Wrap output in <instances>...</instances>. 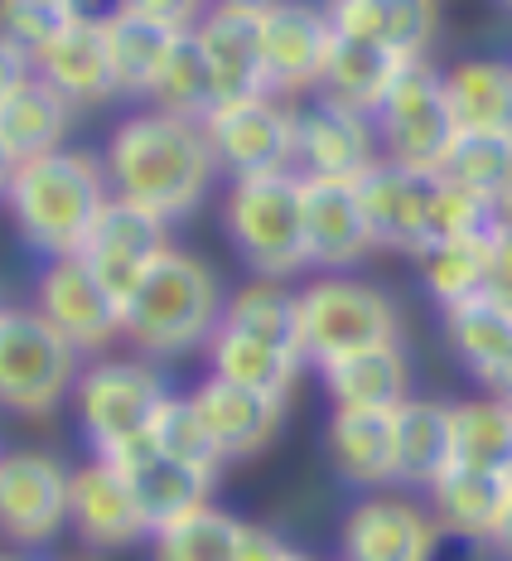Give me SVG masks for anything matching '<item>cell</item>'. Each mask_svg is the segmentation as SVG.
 I'll use <instances>...</instances> for the list:
<instances>
[{
  "mask_svg": "<svg viewBox=\"0 0 512 561\" xmlns=\"http://www.w3.org/2000/svg\"><path fill=\"white\" fill-rule=\"evenodd\" d=\"M479 382H484V388L493 392V397L512 402V354H508V358H498V364L488 368V373H479Z\"/></svg>",
  "mask_w": 512,
  "mask_h": 561,
  "instance_id": "bcb514c9",
  "label": "cell"
},
{
  "mask_svg": "<svg viewBox=\"0 0 512 561\" xmlns=\"http://www.w3.org/2000/svg\"><path fill=\"white\" fill-rule=\"evenodd\" d=\"M73 20L78 10L63 5V0H0V34L10 44H20L30 58H39Z\"/></svg>",
  "mask_w": 512,
  "mask_h": 561,
  "instance_id": "60d3db41",
  "label": "cell"
},
{
  "mask_svg": "<svg viewBox=\"0 0 512 561\" xmlns=\"http://www.w3.org/2000/svg\"><path fill=\"white\" fill-rule=\"evenodd\" d=\"M107 165H97L83 150H44L20 160L5 184V208L15 218L20 238L44 256H78L97 228L102 208L112 204Z\"/></svg>",
  "mask_w": 512,
  "mask_h": 561,
  "instance_id": "7a4b0ae2",
  "label": "cell"
},
{
  "mask_svg": "<svg viewBox=\"0 0 512 561\" xmlns=\"http://www.w3.org/2000/svg\"><path fill=\"white\" fill-rule=\"evenodd\" d=\"M102 460H112L116 470L131 479V489H136V499H141L150 528H165V523L184 518V513L203 508L208 494H213V474H199V470H189V465L170 460L165 450H155V440L150 436L131 440V446H121L112 455H102Z\"/></svg>",
  "mask_w": 512,
  "mask_h": 561,
  "instance_id": "ffe728a7",
  "label": "cell"
},
{
  "mask_svg": "<svg viewBox=\"0 0 512 561\" xmlns=\"http://www.w3.org/2000/svg\"><path fill=\"white\" fill-rule=\"evenodd\" d=\"M68 523L78 528V537L92 547H131L150 537L141 499H136L131 479L116 470L112 460H92L83 470H73V494H68Z\"/></svg>",
  "mask_w": 512,
  "mask_h": 561,
  "instance_id": "e0dca14e",
  "label": "cell"
},
{
  "mask_svg": "<svg viewBox=\"0 0 512 561\" xmlns=\"http://www.w3.org/2000/svg\"><path fill=\"white\" fill-rule=\"evenodd\" d=\"M503 5H508V10H512V0H503Z\"/></svg>",
  "mask_w": 512,
  "mask_h": 561,
  "instance_id": "11a10c76",
  "label": "cell"
},
{
  "mask_svg": "<svg viewBox=\"0 0 512 561\" xmlns=\"http://www.w3.org/2000/svg\"><path fill=\"white\" fill-rule=\"evenodd\" d=\"M344 561H435L440 523L406 499H363L339 528Z\"/></svg>",
  "mask_w": 512,
  "mask_h": 561,
  "instance_id": "2e32d148",
  "label": "cell"
},
{
  "mask_svg": "<svg viewBox=\"0 0 512 561\" xmlns=\"http://www.w3.org/2000/svg\"><path fill=\"white\" fill-rule=\"evenodd\" d=\"M63 5H73L78 15H97V10H92V0H63Z\"/></svg>",
  "mask_w": 512,
  "mask_h": 561,
  "instance_id": "816d5d0a",
  "label": "cell"
},
{
  "mask_svg": "<svg viewBox=\"0 0 512 561\" xmlns=\"http://www.w3.org/2000/svg\"><path fill=\"white\" fill-rule=\"evenodd\" d=\"M78 348L39 310L0 306V407L44 416L73 392Z\"/></svg>",
  "mask_w": 512,
  "mask_h": 561,
  "instance_id": "5b68a950",
  "label": "cell"
},
{
  "mask_svg": "<svg viewBox=\"0 0 512 561\" xmlns=\"http://www.w3.org/2000/svg\"><path fill=\"white\" fill-rule=\"evenodd\" d=\"M150 440H155V450H165L170 460L189 465V470H199V474H213V479L228 460L218 436L208 431L203 412L194 407V397H165L155 421H150Z\"/></svg>",
  "mask_w": 512,
  "mask_h": 561,
  "instance_id": "74e56055",
  "label": "cell"
},
{
  "mask_svg": "<svg viewBox=\"0 0 512 561\" xmlns=\"http://www.w3.org/2000/svg\"><path fill=\"white\" fill-rule=\"evenodd\" d=\"M305 242L310 266H324V272H344L377 248L363 198H358V180L305 174Z\"/></svg>",
  "mask_w": 512,
  "mask_h": 561,
  "instance_id": "ac0fdd59",
  "label": "cell"
},
{
  "mask_svg": "<svg viewBox=\"0 0 512 561\" xmlns=\"http://www.w3.org/2000/svg\"><path fill=\"white\" fill-rule=\"evenodd\" d=\"M116 10H136V15H150V20H160V25L194 30L203 20L208 0H116Z\"/></svg>",
  "mask_w": 512,
  "mask_h": 561,
  "instance_id": "7bdbcfd3",
  "label": "cell"
},
{
  "mask_svg": "<svg viewBox=\"0 0 512 561\" xmlns=\"http://www.w3.org/2000/svg\"><path fill=\"white\" fill-rule=\"evenodd\" d=\"M34 310L54 324L68 344L83 354V348H102L121 334V300L112 296L97 280V272L83 256H49L34 290Z\"/></svg>",
  "mask_w": 512,
  "mask_h": 561,
  "instance_id": "7c38bea8",
  "label": "cell"
},
{
  "mask_svg": "<svg viewBox=\"0 0 512 561\" xmlns=\"http://www.w3.org/2000/svg\"><path fill=\"white\" fill-rule=\"evenodd\" d=\"M30 73H34V58L20 49V44H10L5 34H0V98H5V92H15Z\"/></svg>",
  "mask_w": 512,
  "mask_h": 561,
  "instance_id": "f6af8a7d",
  "label": "cell"
},
{
  "mask_svg": "<svg viewBox=\"0 0 512 561\" xmlns=\"http://www.w3.org/2000/svg\"><path fill=\"white\" fill-rule=\"evenodd\" d=\"M488 238L493 232H474V238H440L416 256L421 280L435 306H455L464 296H479L484 272H488Z\"/></svg>",
  "mask_w": 512,
  "mask_h": 561,
  "instance_id": "8d00e7d4",
  "label": "cell"
},
{
  "mask_svg": "<svg viewBox=\"0 0 512 561\" xmlns=\"http://www.w3.org/2000/svg\"><path fill=\"white\" fill-rule=\"evenodd\" d=\"M484 296L512 310V228H493L488 238V272H484Z\"/></svg>",
  "mask_w": 512,
  "mask_h": 561,
  "instance_id": "b9f144b4",
  "label": "cell"
},
{
  "mask_svg": "<svg viewBox=\"0 0 512 561\" xmlns=\"http://www.w3.org/2000/svg\"><path fill=\"white\" fill-rule=\"evenodd\" d=\"M213 156L232 180H256V174H286L300 170V122L295 107H286L276 92L242 102H218L203 122Z\"/></svg>",
  "mask_w": 512,
  "mask_h": 561,
  "instance_id": "ba28073f",
  "label": "cell"
},
{
  "mask_svg": "<svg viewBox=\"0 0 512 561\" xmlns=\"http://www.w3.org/2000/svg\"><path fill=\"white\" fill-rule=\"evenodd\" d=\"M68 494L73 474L44 450L0 455V533L25 547L58 537L68 523Z\"/></svg>",
  "mask_w": 512,
  "mask_h": 561,
  "instance_id": "30bf717a",
  "label": "cell"
},
{
  "mask_svg": "<svg viewBox=\"0 0 512 561\" xmlns=\"http://www.w3.org/2000/svg\"><path fill=\"white\" fill-rule=\"evenodd\" d=\"M358 198L372 224L377 248L421 256L430 248V198H435V174L392 165L377 160L372 170L358 174Z\"/></svg>",
  "mask_w": 512,
  "mask_h": 561,
  "instance_id": "5bb4252c",
  "label": "cell"
},
{
  "mask_svg": "<svg viewBox=\"0 0 512 561\" xmlns=\"http://www.w3.org/2000/svg\"><path fill=\"white\" fill-rule=\"evenodd\" d=\"M329 460H334V470L358 489L397 484V412L334 407V416H329Z\"/></svg>",
  "mask_w": 512,
  "mask_h": 561,
  "instance_id": "cb8c5ba5",
  "label": "cell"
},
{
  "mask_svg": "<svg viewBox=\"0 0 512 561\" xmlns=\"http://www.w3.org/2000/svg\"><path fill=\"white\" fill-rule=\"evenodd\" d=\"M237 561H295V547H286L276 533H266V528H242V552Z\"/></svg>",
  "mask_w": 512,
  "mask_h": 561,
  "instance_id": "ee69618b",
  "label": "cell"
},
{
  "mask_svg": "<svg viewBox=\"0 0 512 561\" xmlns=\"http://www.w3.org/2000/svg\"><path fill=\"white\" fill-rule=\"evenodd\" d=\"M445 102L459 131H512V64L464 58L445 73Z\"/></svg>",
  "mask_w": 512,
  "mask_h": 561,
  "instance_id": "4dcf8cb0",
  "label": "cell"
},
{
  "mask_svg": "<svg viewBox=\"0 0 512 561\" xmlns=\"http://www.w3.org/2000/svg\"><path fill=\"white\" fill-rule=\"evenodd\" d=\"M406 64H411V58H397L392 49H377V44H368V39H348V34H339L329 49V64H324L319 92L334 102H344V107L372 116L382 107V98L392 92V83L402 78Z\"/></svg>",
  "mask_w": 512,
  "mask_h": 561,
  "instance_id": "f546056e",
  "label": "cell"
},
{
  "mask_svg": "<svg viewBox=\"0 0 512 561\" xmlns=\"http://www.w3.org/2000/svg\"><path fill=\"white\" fill-rule=\"evenodd\" d=\"M208 364H213L218 378H232V382H247V388L286 397V388L295 382V373L305 358H300L295 348L266 344V339H256V334L218 324L213 339H208Z\"/></svg>",
  "mask_w": 512,
  "mask_h": 561,
  "instance_id": "1f68e13d",
  "label": "cell"
},
{
  "mask_svg": "<svg viewBox=\"0 0 512 561\" xmlns=\"http://www.w3.org/2000/svg\"><path fill=\"white\" fill-rule=\"evenodd\" d=\"M102 30H107L116 98H150L155 73L165 68L179 30L160 25V20H150V15H136V10H112V15H102Z\"/></svg>",
  "mask_w": 512,
  "mask_h": 561,
  "instance_id": "f1b7e54d",
  "label": "cell"
},
{
  "mask_svg": "<svg viewBox=\"0 0 512 561\" xmlns=\"http://www.w3.org/2000/svg\"><path fill=\"white\" fill-rule=\"evenodd\" d=\"M372 122H377L382 160L421 174H440L450 156V140L459 131L445 102V73H435L426 64V54L402 68V78L382 98V107L372 112Z\"/></svg>",
  "mask_w": 512,
  "mask_h": 561,
  "instance_id": "52a82bcc",
  "label": "cell"
},
{
  "mask_svg": "<svg viewBox=\"0 0 512 561\" xmlns=\"http://www.w3.org/2000/svg\"><path fill=\"white\" fill-rule=\"evenodd\" d=\"M73 112H78L73 102L54 83H44L39 73H30L15 92H5V98H0V140H5V150L15 156V165L63 146L68 126H73Z\"/></svg>",
  "mask_w": 512,
  "mask_h": 561,
  "instance_id": "4316f807",
  "label": "cell"
},
{
  "mask_svg": "<svg viewBox=\"0 0 512 561\" xmlns=\"http://www.w3.org/2000/svg\"><path fill=\"white\" fill-rule=\"evenodd\" d=\"M493 214H498V228H512V180L493 194Z\"/></svg>",
  "mask_w": 512,
  "mask_h": 561,
  "instance_id": "c3c4849f",
  "label": "cell"
},
{
  "mask_svg": "<svg viewBox=\"0 0 512 561\" xmlns=\"http://www.w3.org/2000/svg\"><path fill=\"white\" fill-rule=\"evenodd\" d=\"M300 122V174H324V180H358L382 160L377 122L368 112H353L334 98H314L295 112Z\"/></svg>",
  "mask_w": 512,
  "mask_h": 561,
  "instance_id": "9a60e30c",
  "label": "cell"
},
{
  "mask_svg": "<svg viewBox=\"0 0 512 561\" xmlns=\"http://www.w3.org/2000/svg\"><path fill=\"white\" fill-rule=\"evenodd\" d=\"M295 306H300V354L314 368L339 354H353V348L397 339V310H392L387 290L368 286V280L329 272L310 280L295 296Z\"/></svg>",
  "mask_w": 512,
  "mask_h": 561,
  "instance_id": "8992f818",
  "label": "cell"
},
{
  "mask_svg": "<svg viewBox=\"0 0 512 561\" xmlns=\"http://www.w3.org/2000/svg\"><path fill=\"white\" fill-rule=\"evenodd\" d=\"M455 465V407L406 397L397 407V484L430 489Z\"/></svg>",
  "mask_w": 512,
  "mask_h": 561,
  "instance_id": "83f0119b",
  "label": "cell"
},
{
  "mask_svg": "<svg viewBox=\"0 0 512 561\" xmlns=\"http://www.w3.org/2000/svg\"><path fill=\"white\" fill-rule=\"evenodd\" d=\"M102 165H107L116 194L131 198V204H146L150 214L174 224V218L194 214L203 204L218 156L203 122L150 107L116 122Z\"/></svg>",
  "mask_w": 512,
  "mask_h": 561,
  "instance_id": "6da1fadb",
  "label": "cell"
},
{
  "mask_svg": "<svg viewBox=\"0 0 512 561\" xmlns=\"http://www.w3.org/2000/svg\"><path fill=\"white\" fill-rule=\"evenodd\" d=\"M208 5H223V10H252V15H266V10L281 5V0H208Z\"/></svg>",
  "mask_w": 512,
  "mask_h": 561,
  "instance_id": "681fc988",
  "label": "cell"
},
{
  "mask_svg": "<svg viewBox=\"0 0 512 561\" xmlns=\"http://www.w3.org/2000/svg\"><path fill=\"white\" fill-rule=\"evenodd\" d=\"M10 174H15V156H10V150H5V140H0V198H5Z\"/></svg>",
  "mask_w": 512,
  "mask_h": 561,
  "instance_id": "f907efd6",
  "label": "cell"
},
{
  "mask_svg": "<svg viewBox=\"0 0 512 561\" xmlns=\"http://www.w3.org/2000/svg\"><path fill=\"white\" fill-rule=\"evenodd\" d=\"M339 39L329 10L305 5V0H281L261 15V54H266V83L271 92H319L324 64Z\"/></svg>",
  "mask_w": 512,
  "mask_h": 561,
  "instance_id": "4fadbf2b",
  "label": "cell"
},
{
  "mask_svg": "<svg viewBox=\"0 0 512 561\" xmlns=\"http://www.w3.org/2000/svg\"><path fill=\"white\" fill-rule=\"evenodd\" d=\"M150 102H155L160 112L189 116V122H208V112L218 107L213 68H208V58L199 49V34H194V30H179V39H174L165 68L155 73Z\"/></svg>",
  "mask_w": 512,
  "mask_h": 561,
  "instance_id": "836d02e7",
  "label": "cell"
},
{
  "mask_svg": "<svg viewBox=\"0 0 512 561\" xmlns=\"http://www.w3.org/2000/svg\"><path fill=\"white\" fill-rule=\"evenodd\" d=\"M223 286L213 266L189 252L165 248L150 262L141 286L121 306V334L146 354H184L194 344H208L223 324Z\"/></svg>",
  "mask_w": 512,
  "mask_h": 561,
  "instance_id": "3957f363",
  "label": "cell"
},
{
  "mask_svg": "<svg viewBox=\"0 0 512 561\" xmlns=\"http://www.w3.org/2000/svg\"><path fill=\"white\" fill-rule=\"evenodd\" d=\"M165 248H170V218L150 214L146 204H131V198L112 194V204L102 208L97 228H92V238L83 242L78 256H83L92 272H97L102 286L126 306V296L141 286L150 262Z\"/></svg>",
  "mask_w": 512,
  "mask_h": 561,
  "instance_id": "8fae6325",
  "label": "cell"
},
{
  "mask_svg": "<svg viewBox=\"0 0 512 561\" xmlns=\"http://www.w3.org/2000/svg\"><path fill=\"white\" fill-rule=\"evenodd\" d=\"M34 73L54 83L73 107H102L116 98V73L107 54V30L102 15H78L58 39L34 58Z\"/></svg>",
  "mask_w": 512,
  "mask_h": 561,
  "instance_id": "7402d4cb",
  "label": "cell"
},
{
  "mask_svg": "<svg viewBox=\"0 0 512 561\" xmlns=\"http://www.w3.org/2000/svg\"><path fill=\"white\" fill-rule=\"evenodd\" d=\"M242 528H247V523H237L232 513L203 504V508L184 513V518L150 533L155 537V561H237Z\"/></svg>",
  "mask_w": 512,
  "mask_h": 561,
  "instance_id": "e575fe53",
  "label": "cell"
},
{
  "mask_svg": "<svg viewBox=\"0 0 512 561\" xmlns=\"http://www.w3.org/2000/svg\"><path fill=\"white\" fill-rule=\"evenodd\" d=\"M440 174L493 198L512 180V131H455Z\"/></svg>",
  "mask_w": 512,
  "mask_h": 561,
  "instance_id": "ab89813d",
  "label": "cell"
},
{
  "mask_svg": "<svg viewBox=\"0 0 512 561\" xmlns=\"http://www.w3.org/2000/svg\"><path fill=\"white\" fill-rule=\"evenodd\" d=\"M194 407L203 412L208 431L218 436L228 460H247L261 446H271V436L281 431V397L247 388V382H232V378H208L194 388Z\"/></svg>",
  "mask_w": 512,
  "mask_h": 561,
  "instance_id": "44dd1931",
  "label": "cell"
},
{
  "mask_svg": "<svg viewBox=\"0 0 512 561\" xmlns=\"http://www.w3.org/2000/svg\"><path fill=\"white\" fill-rule=\"evenodd\" d=\"M63 561H78V557H63Z\"/></svg>",
  "mask_w": 512,
  "mask_h": 561,
  "instance_id": "9f6ffc18",
  "label": "cell"
},
{
  "mask_svg": "<svg viewBox=\"0 0 512 561\" xmlns=\"http://www.w3.org/2000/svg\"><path fill=\"white\" fill-rule=\"evenodd\" d=\"M194 34H199V49L208 58V68H213L218 102H242V98L271 92V83H266V54H261V15L208 5Z\"/></svg>",
  "mask_w": 512,
  "mask_h": 561,
  "instance_id": "d6986e66",
  "label": "cell"
},
{
  "mask_svg": "<svg viewBox=\"0 0 512 561\" xmlns=\"http://www.w3.org/2000/svg\"><path fill=\"white\" fill-rule=\"evenodd\" d=\"M445 310V339L450 348L459 354V364L479 378L498 364V358L512 354V310L498 306L493 296H464L455 306H440Z\"/></svg>",
  "mask_w": 512,
  "mask_h": 561,
  "instance_id": "d6a6232c",
  "label": "cell"
},
{
  "mask_svg": "<svg viewBox=\"0 0 512 561\" xmlns=\"http://www.w3.org/2000/svg\"><path fill=\"white\" fill-rule=\"evenodd\" d=\"M228 242L256 276L281 280L310 266L305 242V174H256V180H232L228 208Z\"/></svg>",
  "mask_w": 512,
  "mask_h": 561,
  "instance_id": "277c9868",
  "label": "cell"
},
{
  "mask_svg": "<svg viewBox=\"0 0 512 561\" xmlns=\"http://www.w3.org/2000/svg\"><path fill=\"white\" fill-rule=\"evenodd\" d=\"M512 504V474L479 470V465H450L430 484V508H435L440 533L464 537V542H488Z\"/></svg>",
  "mask_w": 512,
  "mask_h": 561,
  "instance_id": "603a6c76",
  "label": "cell"
},
{
  "mask_svg": "<svg viewBox=\"0 0 512 561\" xmlns=\"http://www.w3.org/2000/svg\"><path fill=\"white\" fill-rule=\"evenodd\" d=\"M319 378H324V392L334 397V407L397 412L406 397H411V364H406L397 339L329 358V364H319Z\"/></svg>",
  "mask_w": 512,
  "mask_h": 561,
  "instance_id": "d4e9b609",
  "label": "cell"
},
{
  "mask_svg": "<svg viewBox=\"0 0 512 561\" xmlns=\"http://www.w3.org/2000/svg\"><path fill=\"white\" fill-rule=\"evenodd\" d=\"M488 547H493L503 561H512V504H508V513H503V523H498V533L488 537Z\"/></svg>",
  "mask_w": 512,
  "mask_h": 561,
  "instance_id": "7dc6e473",
  "label": "cell"
},
{
  "mask_svg": "<svg viewBox=\"0 0 512 561\" xmlns=\"http://www.w3.org/2000/svg\"><path fill=\"white\" fill-rule=\"evenodd\" d=\"M455 465L512 474V402L488 392L455 407Z\"/></svg>",
  "mask_w": 512,
  "mask_h": 561,
  "instance_id": "d590c367",
  "label": "cell"
},
{
  "mask_svg": "<svg viewBox=\"0 0 512 561\" xmlns=\"http://www.w3.org/2000/svg\"><path fill=\"white\" fill-rule=\"evenodd\" d=\"M73 392H78V416H83L97 455H112L131 446V440L150 436V421H155L160 402L170 397L155 368L126 364V358L88 368L73 382Z\"/></svg>",
  "mask_w": 512,
  "mask_h": 561,
  "instance_id": "9c48e42d",
  "label": "cell"
},
{
  "mask_svg": "<svg viewBox=\"0 0 512 561\" xmlns=\"http://www.w3.org/2000/svg\"><path fill=\"white\" fill-rule=\"evenodd\" d=\"M0 561H30V557H15V552H0Z\"/></svg>",
  "mask_w": 512,
  "mask_h": 561,
  "instance_id": "f5cc1de1",
  "label": "cell"
},
{
  "mask_svg": "<svg viewBox=\"0 0 512 561\" xmlns=\"http://www.w3.org/2000/svg\"><path fill=\"white\" fill-rule=\"evenodd\" d=\"M295 561H314V557H305V552H295Z\"/></svg>",
  "mask_w": 512,
  "mask_h": 561,
  "instance_id": "db71d44e",
  "label": "cell"
},
{
  "mask_svg": "<svg viewBox=\"0 0 512 561\" xmlns=\"http://www.w3.org/2000/svg\"><path fill=\"white\" fill-rule=\"evenodd\" d=\"M334 30L397 58H421L435 34V0H329Z\"/></svg>",
  "mask_w": 512,
  "mask_h": 561,
  "instance_id": "484cf974",
  "label": "cell"
},
{
  "mask_svg": "<svg viewBox=\"0 0 512 561\" xmlns=\"http://www.w3.org/2000/svg\"><path fill=\"white\" fill-rule=\"evenodd\" d=\"M223 324L242 334H256L266 339V344H281V348H295L300 354V306L290 290H281L276 280H252V286H242L237 296L223 306ZM305 358V354H300Z\"/></svg>",
  "mask_w": 512,
  "mask_h": 561,
  "instance_id": "f35d334b",
  "label": "cell"
}]
</instances>
